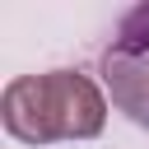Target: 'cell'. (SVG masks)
I'll return each mask as SVG.
<instances>
[{
    "label": "cell",
    "mask_w": 149,
    "mask_h": 149,
    "mask_svg": "<svg viewBox=\"0 0 149 149\" xmlns=\"http://www.w3.org/2000/svg\"><path fill=\"white\" fill-rule=\"evenodd\" d=\"M102 79L112 88V102L149 130V5L130 9L102 51Z\"/></svg>",
    "instance_id": "6da1fadb"
},
{
    "label": "cell",
    "mask_w": 149,
    "mask_h": 149,
    "mask_svg": "<svg viewBox=\"0 0 149 149\" xmlns=\"http://www.w3.org/2000/svg\"><path fill=\"white\" fill-rule=\"evenodd\" d=\"M42 88H47V107H51V126L61 140H93L107 121V102L98 93V84L88 74H74V70H51L42 74Z\"/></svg>",
    "instance_id": "7a4b0ae2"
},
{
    "label": "cell",
    "mask_w": 149,
    "mask_h": 149,
    "mask_svg": "<svg viewBox=\"0 0 149 149\" xmlns=\"http://www.w3.org/2000/svg\"><path fill=\"white\" fill-rule=\"evenodd\" d=\"M0 121L14 140L23 144H56V126H51V107H47V88L42 74H19L9 79L5 98H0Z\"/></svg>",
    "instance_id": "3957f363"
}]
</instances>
